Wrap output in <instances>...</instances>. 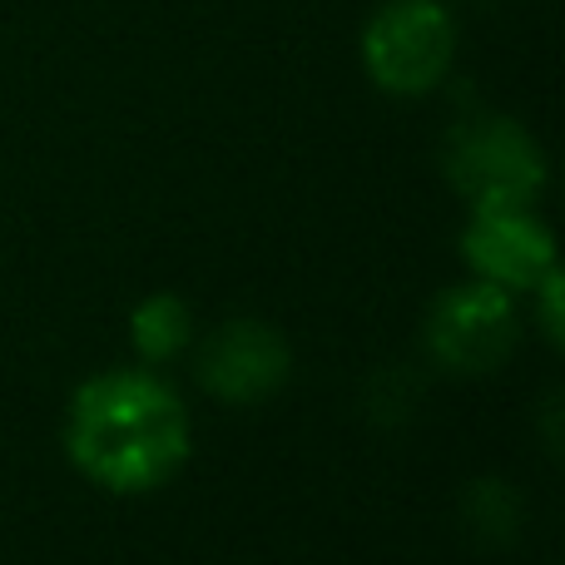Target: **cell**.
<instances>
[{
    "label": "cell",
    "instance_id": "7a4b0ae2",
    "mask_svg": "<svg viewBox=\"0 0 565 565\" xmlns=\"http://www.w3.org/2000/svg\"><path fill=\"white\" fill-rule=\"evenodd\" d=\"M457 60V15L447 0H382L362 25V70L402 99L431 95Z\"/></svg>",
    "mask_w": 565,
    "mask_h": 565
},
{
    "label": "cell",
    "instance_id": "52a82bcc",
    "mask_svg": "<svg viewBox=\"0 0 565 565\" xmlns=\"http://www.w3.org/2000/svg\"><path fill=\"white\" fill-rule=\"evenodd\" d=\"M129 328H135V348L145 352V358H174V352L194 338V318H189V308L174 292L145 298L135 308V318H129Z\"/></svg>",
    "mask_w": 565,
    "mask_h": 565
},
{
    "label": "cell",
    "instance_id": "ba28073f",
    "mask_svg": "<svg viewBox=\"0 0 565 565\" xmlns=\"http://www.w3.org/2000/svg\"><path fill=\"white\" fill-rule=\"evenodd\" d=\"M536 292H541V322H546V338L561 348V332H565V328H561V292H565V288H561V274H556V268H551V274L536 282Z\"/></svg>",
    "mask_w": 565,
    "mask_h": 565
},
{
    "label": "cell",
    "instance_id": "3957f363",
    "mask_svg": "<svg viewBox=\"0 0 565 565\" xmlns=\"http://www.w3.org/2000/svg\"><path fill=\"white\" fill-rule=\"evenodd\" d=\"M447 179L471 209H531L546 189V154L526 125L481 115L447 145Z\"/></svg>",
    "mask_w": 565,
    "mask_h": 565
},
{
    "label": "cell",
    "instance_id": "6da1fadb",
    "mask_svg": "<svg viewBox=\"0 0 565 565\" xmlns=\"http://www.w3.org/2000/svg\"><path fill=\"white\" fill-rule=\"evenodd\" d=\"M65 451L95 487L139 497L184 467L189 412L154 372H105L70 402Z\"/></svg>",
    "mask_w": 565,
    "mask_h": 565
},
{
    "label": "cell",
    "instance_id": "5b68a950",
    "mask_svg": "<svg viewBox=\"0 0 565 565\" xmlns=\"http://www.w3.org/2000/svg\"><path fill=\"white\" fill-rule=\"evenodd\" d=\"M471 274L497 288H536L556 268V238L531 209H477L461 234Z\"/></svg>",
    "mask_w": 565,
    "mask_h": 565
},
{
    "label": "cell",
    "instance_id": "8992f818",
    "mask_svg": "<svg viewBox=\"0 0 565 565\" xmlns=\"http://www.w3.org/2000/svg\"><path fill=\"white\" fill-rule=\"evenodd\" d=\"M288 367H292L288 342H282L268 322L238 318V322H224V328L204 342L199 382L224 402H258L288 382Z\"/></svg>",
    "mask_w": 565,
    "mask_h": 565
},
{
    "label": "cell",
    "instance_id": "277c9868",
    "mask_svg": "<svg viewBox=\"0 0 565 565\" xmlns=\"http://www.w3.org/2000/svg\"><path fill=\"white\" fill-rule=\"evenodd\" d=\"M427 348L437 358V367L457 372V377H481V372L501 367L516 348V302H511V292L487 278L441 292L427 318Z\"/></svg>",
    "mask_w": 565,
    "mask_h": 565
}]
</instances>
